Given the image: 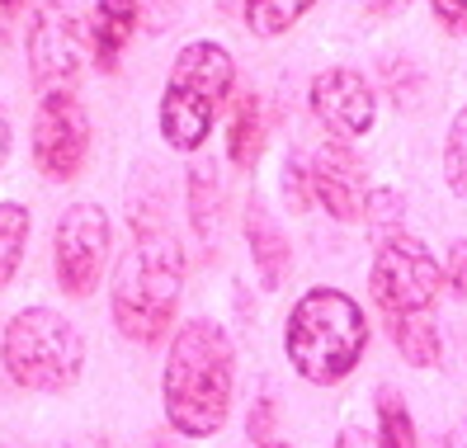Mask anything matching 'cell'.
I'll return each mask as SVG.
<instances>
[{"label":"cell","instance_id":"cell-15","mask_svg":"<svg viewBox=\"0 0 467 448\" xmlns=\"http://www.w3.org/2000/svg\"><path fill=\"white\" fill-rule=\"evenodd\" d=\"M184 208H189V227H194L199 245L213 255L217 241H223V213H227V189L213 165H194L184 175Z\"/></svg>","mask_w":467,"mask_h":448},{"label":"cell","instance_id":"cell-32","mask_svg":"<svg viewBox=\"0 0 467 448\" xmlns=\"http://www.w3.org/2000/svg\"><path fill=\"white\" fill-rule=\"evenodd\" d=\"M0 10H5V15H15V10H24V0H0Z\"/></svg>","mask_w":467,"mask_h":448},{"label":"cell","instance_id":"cell-9","mask_svg":"<svg viewBox=\"0 0 467 448\" xmlns=\"http://www.w3.org/2000/svg\"><path fill=\"white\" fill-rule=\"evenodd\" d=\"M307 104H312L317 123L331 132V142H359V137H368L373 123H378L373 86L354 67L317 71L312 86H307Z\"/></svg>","mask_w":467,"mask_h":448},{"label":"cell","instance_id":"cell-27","mask_svg":"<svg viewBox=\"0 0 467 448\" xmlns=\"http://www.w3.org/2000/svg\"><path fill=\"white\" fill-rule=\"evenodd\" d=\"M336 448H378V434H364V430H340V439H336Z\"/></svg>","mask_w":467,"mask_h":448},{"label":"cell","instance_id":"cell-30","mask_svg":"<svg viewBox=\"0 0 467 448\" xmlns=\"http://www.w3.org/2000/svg\"><path fill=\"white\" fill-rule=\"evenodd\" d=\"M368 10L373 15H397V10H406V0H368Z\"/></svg>","mask_w":467,"mask_h":448},{"label":"cell","instance_id":"cell-22","mask_svg":"<svg viewBox=\"0 0 467 448\" xmlns=\"http://www.w3.org/2000/svg\"><path fill=\"white\" fill-rule=\"evenodd\" d=\"M444 184L453 199H467V104L453 114L444 137Z\"/></svg>","mask_w":467,"mask_h":448},{"label":"cell","instance_id":"cell-16","mask_svg":"<svg viewBox=\"0 0 467 448\" xmlns=\"http://www.w3.org/2000/svg\"><path fill=\"white\" fill-rule=\"evenodd\" d=\"M388 326L392 345L401 349V359L410 369H439V359H444V335H439L434 317L420 312V317H382Z\"/></svg>","mask_w":467,"mask_h":448},{"label":"cell","instance_id":"cell-17","mask_svg":"<svg viewBox=\"0 0 467 448\" xmlns=\"http://www.w3.org/2000/svg\"><path fill=\"white\" fill-rule=\"evenodd\" d=\"M265 151V109H260V95H236L232 104V137H227V156L236 171H255V161Z\"/></svg>","mask_w":467,"mask_h":448},{"label":"cell","instance_id":"cell-12","mask_svg":"<svg viewBox=\"0 0 467 448\" xmlns=\"http://www.w3.org/2000/svg\"><path fill=\"white\" fill-rule=\"evenodd\" d=\"M223 114V109H213L203 95L175 86V80H166V90H161V137H166L171 151H199L208 142L213 132V119Z\"/></svg>","mask_w":467,"mask_h":448},{"label":"cell","instance_id":"cell-31","mask_svg":"<svg viewBox=\"0 0 467 448\" xmlns=\"http://www.w3.org/2000/svg\"><path fill=\"white\" fill-rule=\"evenodd\" d=\"M151 448H184V443H180L175 434H156V439H151Z\"/></svg>","mask_w":467,"mask_h":448},{"label":"cell","instance_id":"cell-2","mask_svg":"<svg viewBox=\"0 0 467 448\" xmlns=\"http://www.w3.org/2000/svg\"><path fill=\"white\" fill-rule=\"evenodd\" d=\"M184 245L161 227V232H132V245L114 269V288H109V317L119 335L132 345H161L171 340L180 297H184Z\"/></svg>","mask_w":467,"mask_h":448},{"label":"cell","instance_id":"cell-10","mask_svg":"<svg viewBox=\"0 0 467 448\" xmlns=\"http://www.w3.org/2000/svg\"><path fill=\"white\" fill-rule=\"evenodd\" d=\"M307 180H312V199L336 222H364L368 189H364V165L349 151V142L317 147V156L307 165Z\"/></svg>","mask_w":467,"mask_h":448},{"label":"cell","instance_id":"cell-24","mask_svg":"<svg viewBox=\"0 0 467 448\" xmlns=\"http://www.w3.org/2000/svg\"><path fill=\"white\" fill-rule=\"evenodd\" d=\"M444 284L453 297H467V236H458L444 255Z\"/></svg>","mask_w":467,"mask_h":448},{"label":"cell","instance_id":"cell-23","mask_svg":"<svg viewBox=\"0 0 467 448\" xmlns=\"http://www.w3.org/2000/svg\"><path fill=\"white\" fill-rule=\"evenodd\" d=\"M274 420H279V406H274L269 391H260V397L251 401V415H245V439H251L255 448H269L274 443Z\"/></svg>","mask_w":467,"mask_h":448},{"label":"cell","instance_id":"cell-14","mask_svg":"<svg viewBox=\"0 0 467 448\" xmlns=\"http://www.w3.org/2000/svg\"><path fill=\"white\" fill-rule=\"evenodd\" d=\"M137 24H142V5L137 0H95L90 10V57L99 71H114L123 47L137 38Z\"/></svg>","mask_w":467,"mask_h":448},{"label":"cell","instance_id":"cell-28","mask_svg":"<svg viewBox=\"0 0 467 448\" xmlns=\"http://www.w3.org/2000/svg\"><path fill=\"white\" fill-rule=\"evenodd\" d=\"M439 448H467V420H458V425L439 439Z\"/></svg>","mask_w":467,"mask_h":448},{"label":"cell","instance_id":"cell-5","mask_svg":"<svg viewBox=\"0 0 467 448\" xmlns=\"http://www.w3.org/2000/svg\"><path fill=\"white\" fill-rule=\"evenodd\" d=\"M439 288H444V265L434 260V250L420 236L397 232L378 241L368 269V297L382 317H420L434 307Z\"/></svg>","mask_w":467,"mask_h":448},{"label":"cell","instance_id":"cell-26","mask_svg":"<svg viewBox=\"0 0 467 448\" xmlns=\"http://www.w3.org/2000/svg\"><path fill=\"white\" fill-rule=\"evenodd\" d=\"M430 10L449 34H458V38L467 34V0H430Z\"/></svg>","mask_w":467,"mask_h":448},{"label":"cell","instance_id":"cell-20","mask_svg":"<svg viewBox=\"0 0 467 448\" xmlns=\"http://www.w3.org/2000/svg\"><path fill=\"white\" fill-rule=\"evenodd\" d=\"M317 5V0H245V29L255 38H279Z\"/></svg>","mask_w":467,"mask_h":448},{"label":"cell","instance_id":"cell-33","mask_svg":"<svg viewBox=\"0 0 467 448\" xmlns=\"http://www.w3.org/2000/svg\"><path fill=\"white\" fill-rule=\"evenodd\" d=\"M269 448H293V443H279V439H274V443H269Z\"/></svg>","mask_w":467,"mask_h":448},{"label":"cell","instance_id":"cell-18","mask_svg":"<svg viewBox=\"0 0 467 448\" xmlns=\"http://www.w3.org/2000/svg\"><path fill=\"white\" fill-rule=\"evenodd\" d=\"M29 227H34V217L24 203H15V199L0 203V288L15 284L24 250H29Z\"/></svg>","mask_w":467,"mask_h":448},{"label":"cell","instance_id":"cell-1","mask_svg":"<svg viewBox=\"0 0 467 448\" xmlns=\"http://www.w3.org/2000/svg\"><path fill=\"white\" fill-rule=\"evenodd\" d=\"M236 391V349L227 330L194 317L171 335L166 369H161V411L180 439H213L232 415Z\"/></svg>","mask_w":467,"mask_h":448},{"label":"cell","instance_id":"cell-7","mask_svg":"<svg viewBox=\"0 0 467 448\" xmlns=\"http://www.w3.org/2000/svg\"><path fill=\"white\" fill-rule=\"evenodd\" d=\"M114 250V227L109 213L90 199L62 208L57 227H52V274L67 297H90L99 288V274Z\"/></svg>","mask_w":467,"mask_h":448},{"label":"cell","instance_id":"cell-11","mask_svg":"<svg viewBox=\"0 0 467 448\" xmlns=\"http://www.w3.org/2000/svg\"><path fill=\"white\" fill-rule=\"evenodd\" d=\"M166 80H175V86L203 95L213 109H223L232 99V86H236V62H232V52L223 43L194 38V43H184L175 52V67H171Z\"/></svg>","mask_w":467,"mask_h":448},{"label":"cell","instance_id":"cell-4","mask_svg":"<svg viewBox=\"0 0 467 448\" xmlns=\"http://www.w3.org/2000/svg\"><path fill=\"white\" fill-rule=\"evenodd\" d=\"M0 363L15 387L38 391V397H62L86 373V335L52 307H24L0 335Z\"/></svg>","mask_w":467,"mask_h":448},{"label":"cell","instance_id":"cell-29","mask_svg":"<svg viewBox=\"0 0 467 448\" xmlns=\"http://www.w3.org/2000/svg\"><path fill=\"white\" fill-rule=\"evenodd\" d=\"M5 161H10V119L0 109V171H5Z\"/></svg>","mask_w":467,"mask_h":448},{"label":"cell","instance_id":"cell-3","mask_svg":"<svg viewBox=\"0 0 467 448\" xmlns=\"http://www.w3.org/2000/svg\"><path fill=\"white\" fill-rule=\"evenodd\" d=\"M368 349L364 307L340 288H307L284 321V354L293 373L312 387L345 382Z\"/></svg>","mask_w":467,"mask_h":448},{"label":"cell","instance_id":"cell-25","mask_svg":"<svg viewBox=\"0 0 467 448\" xmlns=\"http://www.w3.org/2000/svg\"><path fill=\"white\" fill-rule=\"evenodd\" d=\"M284 199H288L293 213H302L312 203V180H307V171H302L297 161H284Z\"/></svg>","mask_w":467,"mask_h":448},{"label":"cell","instance_id":"cell-13","mask_svg":"<svg viewBox=\"0 0 467 448\" xmlns=\"http://www.w3.org/2000/svg\"><path fill=\"white\" fill-rule=\"evenodd\" d=\"M245 245H251V265H255L260 288H279L293 269V245H288V232L265 208V199L245 203Z\"/></svg>","mask_w":467,"mask_h":448},{"label":"cell","instance_id":"cell-8","mask_svg":"<svg viewBox=\"0 0 467 448\" xmlns=\"http://www.w3.org/2000/svg\"><path fill=\"white\" fill-rule=\"evenodd\" d=\"M29 151H34L38 175L52 184H67L80 175V165L90 156V114L76 99V90H57V95L38 99Z\"/></svg>","mask_w":467,"mask_h":448},{"label":"cell","instance_id":"cell-21","mask_svg":"<svg viewBox=\"0 0 467 448\" xmlns=\"http://www.w3.org/2000/svg\"><path fill=\"white\" fill-rule=\"evenodd\" d=\"M401 222H406V199H401V193L397 189H368V199H364V227L378 241H388V236L406 232Z\"/></svg>","mask_w":467,"mask_h":448},{"label":"cell","instance_id":"cell-6","mask_svg":"<svg viewBox=\"0 0 467 448\" xmlns=\"http://www.w3.org/2000/svg\"><path fill=\"white\" fill-rule=\"evenodd\" d=\"M86 47L90 29L80 24V15L67 0H47L34 10L29 34H24V57H29V76L43 95L76 90L80 71H86Z\"/></svg>","mask_w":467,"mask_h":448},{"label":"cell","instance_id":"cell-19","mask_svg":"<svg viewBox=\"0 0 467 448\" xmlns=\"http://www.w3.org/2000/svg\"><path fill=\"white\" fill-rule=\"evenodd\" d=\"M373 406H378V448H420L416 420H410L406 397H401L392 382L378 387V401Z\"/></svg>","mask_w":467,"mask_h":448}]
</instances>
